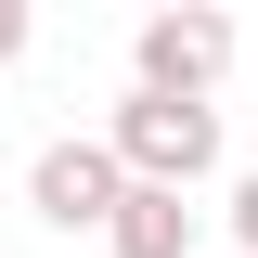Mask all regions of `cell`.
I'll return each mask as SVG.
<instances>
[{
	"label": "cell",
	"instance_id": "7a4b0ae2",
	"mask_svg": "<svg viewBox=\"0 0 258 258\" xmlns=\"http://www.w3.org/2000/svg\"><path fill=\"white\" fill-rule=\"evenodd\" d=\"M26 207H39L52 232H116V207H129L116 142H52V155L26 168Z\"/></svg>",
	"mask_w": 258,
	"mask_h": 258
},
{
	"label": "cell",
	"instance_id": "8992f818",
	"mask_svg": "<svg viewBox=\"0 0 258 258\" xmlns=\"http://www.w3.org/2000/svg\"><path fill=\"white\" fill-rule=\"evenodd\" d=\"M26 39H39V26H26V0H0V64L26 52Z\"/></svg>",
	"mask_w": 258,
	"mask_h": 258
},
{
	"label": "cell",
	"instance_id": "3957f363",
	"mask_svg": "<svg viewBox=\"0 0 258 258\" xmlns=\"http://www.w3.org/2000/svg\"><path fill=\"white\" fill-rule=\"evenodd\" d=\"M129 64H142V91H181V103H207V91H220V64H232V13H142Z\"/></svg>",
	"mask_w": 258,
	"mask_h": 258
},
{
	"label": "cell",
	"instance_id": "5b68a950",
	"mask_svg": "<svg viewBox=\"0 0 258 258\" xmlns=\"http://www.w3.org/2000/svg\"><path fill=\"white\" fill-rule=\"evenodd\" d=\"M232 245L258 258V168H245V194H232Z\"/></svg>",
	"mask_w": 258,
	"mask_h": 258
},
{
	"label": "cell",
	"instance_id": "277c9868",
	"mask_svg": "<svg viewBox=\"0 0 258 258\" xmlns=\"http://www.w3.org/2000/svg\"><path fill=\"white\" fill-rule=\"evenodd\" d=\"M194 232H207V220H194L181 194L129 181V207H116V232H103V245H116V258H194Z\"/></svg>",
	"mask_w": 258,
	"mask_h": 258
},
{
	"label": "cell",
	"instance_id": "6da1fadb",
	"mask_svg": "<svg viewBox=\"0 0 258 258\" xmlns=\"http://www.w3.org/2000/svg\"><path fill=\"white\" fill-rule=\"evenodd\" d=\"M103 142H116V168H129V181H155V194H194L207 168H220V103H181V91H129Z\"/></svg>",
	"mask_w": 258,
	"mask_h": 258
}]
</instances>
